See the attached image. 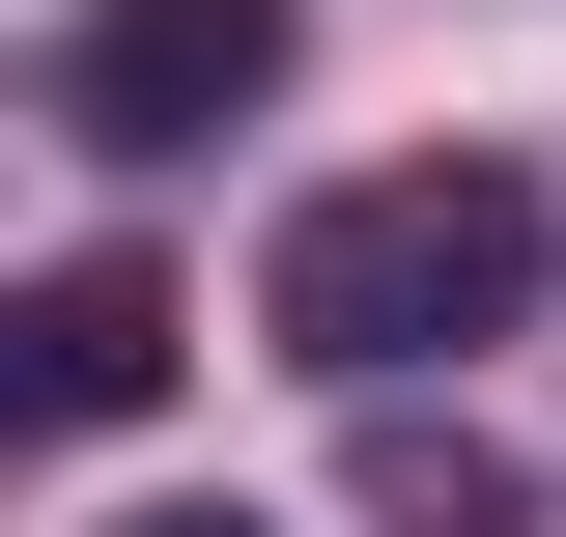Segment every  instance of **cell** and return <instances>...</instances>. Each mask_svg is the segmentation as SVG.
Listing matches in <instances>:
<instances>
[{
	"instance_id": "obj_1",
	"label": "cell",
	"mask_w": 566,
	"mask_h": 537,
	"mask_svg": "<svg viewBox=\"0 0 566 537\" xmlns=\"http://www.w3.org/2000/svg\"><path fill=\"white\" fill-rule=\"evenodd\" d=\"M566 283V199L510 170V141H424V170H340V199L255 255V339L283 368H340V397H424L453 339H510Z\"/></svg>"
},
{
	"instance_id": "obj_2",
	"label": "cell",
	"mask_w": 566,
	"mask_h": 537,
	"mask_svg": "<svg viewBox=\"0 0 566 537\" xmlns=\"http://www.w3.org/2000/svg\"><path fill=\"white\" fill-rule=\"evenodd\" d=\"M283 85V0H85L57 57H29V114L85 141V170H170V141H227Z\"/></svg>"
},
{
	"instance_id": "obj_3",
	"label": "cell",
	"mask_w": 566,
	"mask_h": 537,
	"mask_svg": "<svg viewBox=\"0 0 566 537\" xmlns=\"http://www.w3.org/2000/svg\"><path fill=\"white\" fill-rule=\"evenodd\" d=\"M170 339H199L170 255H57L29 312H0V368H29V424H142V397H170Z\"/></svg>"
},
{
	"instance_id": "obj_4",
	"label": "cell",
	"mask_w": 566,
	"mask_h": 537,
	"mask_svg": "<svg viewBox=\"0 0 566 537\" xmlns=\"http://www.w3.org/2000/svg\"><path fill=\"white\" fill-rule=\"evenodd\" d=\"M368 537H510V453H482V424H368Z\"/></svg>"
},
{
	"instance_id": "obj_5",
	"label": "cell",
	"mask_w": 566,
	"mask_h": 537,
	"mask_svg": "<svg viewBox=\"0 0 566 537\" xmlns=\"http://www.w3.org/2000/svg\"><path fill=\"white\" fill-rule=\"evenodd\" d=\"M114 537H283V509H114Z\"/></svg>"
}]
</instances>
